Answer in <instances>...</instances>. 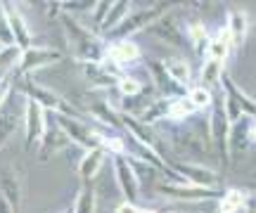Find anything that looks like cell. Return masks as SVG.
Returning a JSON list of instances; mask_svg holds the SVG:
<instances>
[{
  "instance_id": "4fadbf2b",
  "label": "cell",
  "mask_w": 256,
  "mask_h": 213,
  "mask_svg": "<svg viewBox=\"0 0 256 213\" xmlns=\"http://www.w3.org/2000/svg\"><path fill=\"white\" fill-rule=\"evenodd\" d=\"M0 12H2V17L8 19L10 28H12V33H14V43H17L19 50H28V47H34L31 31H28V26H26L24 14L19 12L17 2H0Z\"/></svg>"
},
{
  "instance_id": "d6986e66",
  "label": "cell",
  "mask_w": 256,
  "mask_h": 213,
  "mask_svg": "<svg viewBox=\"0 0 256 213\" xmlns=\"http://www.w3.org/2000/svg\"><path fill=\"white\" fill-rule=\"evenodd\" d=\"M220 93L230 95L235 102L240 104V109L244 111V116H249V119H256V100L252 97L249 93H244L242 88H240L232 78H230L228 74L223 76V81H220Z\"/></svg>"
},
{
  "instance_id": "5b68a950",
  "label": "cell",
  "mask_w": 256,
  "mask_h": 213,
  "mask_svg": "<svg viewBox=\"0 0 256 213\" xmlns=\"http://www.w3.org/2000/svg\"><path fill=\"white\" fill-rule=\"evenodd\" d=\"M62 62V50L50 45H34L28 50H22L17 62V69L12 71V76L17 78H26L38 69H48V66H55Z\"/></svg>"
},
{
  "instance_id": "8d00e7d4",
  "label": "cell",
  "mask_w": 256,
  "mask_h": 213,
  "mask_svg": "<svg viewBox=\"0 0 256 213\" xmlns=\"http://www.w3.org/2000/svg\"><path fill=\"white\" fill-rule=\"evenodd\" d=\"M249 140L256 142V119H252V128H249Z\"/></svg>"
},
{
  "instance_id": "cb8c5ba5",
  "label": "cell",
  "mask_w": 256,
  "mask_h": 213,
  "mask_svg": "<svg viewBox=\"0 0 256 213\" xmlns=\"http://www.w3.org/2000/svg\"><path fill=\"white\" fill-rule=\"evenodd\" d=\"M249 195L240 187H232V190H226L223 195L218 197V213H238L242 209H247Z\"/></svg>"
},
{
  "instance_id": "7a4b0ae2",
  "label": "cell",
  "mask_w": 256,
  "mask_h": 213,
  "mask_svg": "<svg viewBox=\"0 0 256 213\" xmlns=\"http://www.w3.org/2000/svg\"><path fill=\"white\" fill-rule=\"evenodd\" d=\"M19 90L24 93L26 100H34L36 104H40L46 111H55L57 116H72V119H81V114L74 109L72 104L64 100L62 95H57L55 90H50L46 85L36 83L31 76L26 78H19Z\"/></svg>"
},
{
  "instance_id": "30bf717a",
  "label": "cell",
  "mask_w": 256,
  "mask_h": 213,
  "mask_svg": "<svg viewBox=\"0 0 256 213\" xmlns=\"http://www.w3.org/2000/svg\"><path fill=\"white\" fill-rule=\"evenodd\" d=\"M112 168H114L116 187H119L124 202L138 204V197H140V176H138L133 161L128 157H114L112 159Z\"/></svg>"
},
{
  "instance_id": "83f0119b",
  "label": "cell",
  "mask_w": 256,
  "mask_h": 213,
  "mask_svg": "<svg viewBox=\"0 0 256 213\" xmlns=\"http://www.w3.org/2000/svg\"><path fill=\"white\" fill-rule=\"evenodd\" d=\"M192 114H197L194 104L188 100V95H176L168 102V121H188Z\"/></svg>"
},
{
  "instance_id": "d590c367",
  "label": "cell",
  "mask_w": 256,
  "mask_h": 213,
  "mask_svg": "<svg viewBox=\"0 0 256 213\" xmlns=\"http://www.w3.org/2000/svg\"><path fill=\"white\" fill-rule=\"evenodd\" d=\"M0 213H14L12 211V206L5 202V197H0Z\"/></svg>"
},
{
  "instance_id": "ba28073f",
  "label": "cell",
  "mask_w": 256,
  "mask_h": 213,
  "mask_svg": "<svg viewBox=\"0 0 256 213\" xmlns=\"http://www.w3.org/2000/svg\"><path fill=\"white\" fill-rule=\"evenodd\" d=\"M166 7H168L166 2H159V5H152V7H147V9H130V14H128L107 38H110V40H124V38H130L133 33H138V31H147L156 19L164 14Z\"/></svg>"
},
{
  "instance_id": "6da1fadb",
  "label": "cell",
  "mask_w": 256,
  "mask_h": 213,
  "mask_svg": "<svg viewBox=\"0 0 256 213\" xmlns=\"http://www.w3.org/2000/svg\"><path fill=\"white\" fill-rule=\"evenodd\" d=\"M60 21H62L64 36H66V45L81 62H102L107 57V40L90 31V26H83L76 17L64 14V12Z\"/></svg>"
},
{
  "instance_id": "9c48e42d",
  "label": "cell",
  "mask_w": 256,
  "mask_h": 213,
  "mask_svg": "<svg viewBox=\"0 0 256 213\" xmlns=\"http://www.w3.org/2000/svg\"><path fill=\"white\" fill-rule=\"evenodd\" d=\"M171 168L176 171V176L197 187H209V190H218L220 185V173L214 168L197 164V161H171Z\"/></svg>"
},
{
  "instance_id": "8fae6325",
  "label": "cell",
  "mask_w": 256,
  "mask_h": 213,
  "mask_svg": "<svg viewBox=\"0 0 256 213\" xmlns=\"http://www.w3.org/2000/svg\"><path fill=\"white\" fill-rule=\"evenodd\" d=\"M0 197H5V202L12 206L14 213L24 209V176L17 166L0 171Z\"/></svg>"
},
{
  "instance_id": "2e32d148",
  "label": "cell",
  "mask_w": 256,
  "mask_h": 213,
  "mask_svg": "<svg viewBox=\"0 0 256 213\" xmlns=\"http://www.w3.org/2000/svg\"><path fill=\"white\" fill-rule=\"evenodd\" d=\"M88 114L92 116L95 123L107 126L112 133H119L124 128V119H121V111H116L110 102H92L88 104Z\"/></svg>"
},
{
  "instance_id": "ac0fdd59",
  "label": "cell",
  "mask_w": 256,
  "mask_h": 213,
  "mask_svg": "<svg viewBox=\"0 0 256 213\" xmlns=\"http://www.w3.org/2000/svg\"><path fill=\"white\" fill-rule=\"evenodd\" d=\"M232 36H230L228 26H220L209 40V47L204 52V59H214V62H226L232 50Z\"/></svg>"
},
{
  "instance_id": "4dcf8cb0",
  "label": "cell",
  "mask_w": 256,
  "mask_h": 213,
  "mask_svg": "<svg viewBox=\"0 0 256 213\" xmlns=\"http://www.w3.org/2000/svg\"><path fill=\"white\" fill-rule=\"evenodd\" d=\"M98 209V199H95V190H92V183L83 185L76 195V202H74V213H95Z\"/></svg>"
},
{
  "instance_id": "7402d4cb",
  "label": "cell",
  "mask_w": 256,
  "mask_h": 213,
  "mask_svg": "<svg viewBox=\"0 0 256 213\" xmlns=\"http://www.w3.org/2000/svg\"><path fill=\"white\" fill-rule=\"evenodd\" d=\"M130 7H133V5H130L128 0H116V2H112L110 12H107V17H104V21H102V26H100V36H110L112 31L130 14Z\"/></svg>"
},
{
  "instance_id": "44dd1931",
  "label": "cell",
  "mask_w": 256,
  "mask_h": 213,
  "mask_svg": "<svg viewBox=\"0 0 256 213\" xmlns=\"http://www.w3.org/2000/svg\"><path fill=\"white\" fill-rule=\"evenodd\" d=\"M228 31L232 36V45L235 47H242L244 40H247V33L252 24H249V14L244 9H228Z\"/></svg>"
},
{
  "instance_id": "5bb4252c",
  "label": "cell",
  "mask_w": 256,
  "mask_h": 213,
  "mask_svg": "<svg viewBox=\"0 0 256 213\" xmlns=\"http://www.w3.org/2000/svg\"><path fill=\"white\" fill-rule=\"evenodd\" d=\"M104 59H110L114 62L116 66H128V64H136L142 59V52H140V45H138L133 38H124V40H110L107 43V57Z\"/></svg>"
},
{
  "instance_id": "74e56055",
  "label": "cell",
  "mask_w": 256,
  "mask_h": 213,
  "mask_svg": "<svg viewBox=\"0 0 256 213\" xmlns=\"http://www.w3.org/2000/svg\"><path fill=\"white\" fill-rule=\"evenodd\" d=\"M238 213H249V211H247V209H242V211H238Z\"/></svg>"
},
{
  "instance_id": "f546056e",
  "label": "cell",
  "mask_w": 256,
  "mask_h": 213,
  "mask_svg": "<svg viewBox=\"0 0 256 213\" xmlns=\"http://www.w3.org/2000/svg\"><path fill=\"white\" fill-rule=\"evenodd\" d=\"M185 95H188V100L194 104L197 111H211V107H214V90H209V88H204V85H200V83L192 85Z\"/></svg>"
},
{
  "instance_id": "3957f363",
  "label": "cell",
  "mask_w": 256,
  "mask_h": 213,
  "mask_svg": "<svg viewBox=\"0 0 256 213\" xmlns=\"http://www.w3.org/2000/svg\"><path fill=\"white\" fill-rule=\"evenodd\" d=\"M156 195H162L168 202H183V204H204L211 199H218L223 192L209 190V187H197L190 183H174V180H159L156 183Z\"/></svg>"
},
{
  "instance_id": "52a82bcc",
  "label": "cell",
  "mask_w": 256,
  "mask_h": 213,
  "mask_svg": "<svg viewBox=\"0 0 256 213\" xmlns=\"http://www.w3.org/2000/svg\"><path fill=\"white\" fill-rule=\"evenodd\" d=\"M22 119H24V149L34 152L38 145H43V138L48 133V111L34 100L24 97Z\"/></svg>"
},
{
  "instance_id": "9a60e30c",
  "label": "cell",
  "mask_w": 256,
  "mask_h": 213,
  "mask_svg": "<svg viewBox=\"0 0 256 213\" xmlns=\"http://www.w3.org/2000/svg\"><path fill=\"white\" fill-rule=\"evenodd\" d=\"M83 78L92 85V88H116L119 85V76L104 69L102 62H81Z\"/></svg>"
},
{
  "instance_id": "7c38bea8",
  "label": "cell",
  "mask_w": 256,
  "mask_h": 213,
  "mask_svg": "<svg viewBox=\"0 0 256 213\" xmlns=\"http://www.w3.org/2000/svg\"><path fill=\"white\" fill-rule=\"evenodd\" d=\"M156 40H162L164 45L168 47H178L183 43V36H180V31H185V26H180V21H178V14H176V9H166L162 17L156 19L152 26L147 28Z\"/></svg>"
},
{
  "instance_id": "4316f807",
  "label": "cell",
  "mask_w": 256,
  "mask_h": 213,
  "mask_svg": "<svg viewBox=\"0 0 256 213\" xmlns=\"http://www.w3.org/2000/svg\"><path fill=\"white\" fill-rule=\"evenodd\" d=\"M69 142H72V140L66 138V133H64L60 126L50 128L46 133V138H43V145H40V159H48V157H52V154H57V152H60L64 145H69Z\"/></svg>"
},
{
  "instance_id": "1f68e13d",
  "label": "cell",
  "mask_w": 256,
  "mask_h": 213,
  "mask_svg": "<svg viewBox=\"0 0 256 213\" xmlns=\"http://www.w3.org/2000/svg\"><path fill=\"white\" fill-rule=\"evenodd\" d=\"M116 90H119V95L124 100H130V97H140V95L145 93V83L133 78V76H121Z\"/></svg>"
},
{
  "instance_id": "d4e9b609",
  "label": "cell",
  "mask_w": 256,
  "mask_h": 213,
  "mask_svg": "<svg viewBox=\"0 0 256 213\" xmlns=\"http://www.w3.org/2000/svg\"><path fill=\"white\" fill-rule=\"evenodd\" d=\"M185 36H188V40L192 43V47L197 50V52H206V47H209V40H211V33L209 28L202 24L200 19H190L188 24H185Z\"/></svg>"
},
{
  "instance_id": "277c9868",
  "label": "cell",
  "mask_w": 256,
  "mask_h": 213,
  "mask_svg": "<svg viewBox=\"0 0 256 213\" xmlns=\"http://www.w3.org/2000/svg\"><path fill=\"white\" fill-rule=\"evenodd\" d=\"M230 121L226 116V109H223V100L214 102L209 111V135L211 142H214V149H216V157L220 159L223 166L230 164V154H232V147H230Z\"/></svg>"
},
{
  "instance_id": "e0dca14e",
  "label": "cell",
  "mask_w": 256,
  "mask_h": 213,
  "mask_svg": "<svg viewBox=\"0 0 256 213\" xmlns=\"http://www.w3.org/2000/svg\"><path fill=\"white\" fill-rule=\"evenodd\" d=\"M164 69L166 74L171 76V81H174L180 90H190L192 88V66L188 59H183V57H168V59H164Z\"/></svg>"
},
{
  "instance_id": "d6a6232c",
  "label": "cell",
  "mask_w": 256,
  "mask_h": 213,
  "mask_svg": "<svg viewBox=\"0 0 256 213\" xmlns=\"http://www.w3.org/2000/svg\"><path fill=\"white\" fill-rule=\"evenodd\" d=\"M95 7H98V2H92V0H83V2H78V0H64L62 2V12L64 14H72V17H76V14H86V12H95Z\"/></svg>"
},
{
  "instance_id": "484cf974",
  "label": "cell",
  "mask_w": 256,
  "mask_h": 213,
  "mask_svg": "<svg viewBox=\"0 0 256 213\" xmlns=\"http://www.w3.org/2000/svg\"><path fill=\"white\" fill-rule=\"evenodd\" d=\"M19 126V114L10 109V100L0 107V149L10 142V138L14 135V130Z\"/></svg>"
},
{
  "instance_id": "836d02e7",
  "label": "cell",
  "mask_w": 256,
  "mask_h": 213,
  "mask_svg": "<svg viewBox=\"0 0 256 213\" xmlns=\"http://www.w3.org/2000/svg\"><path fill=\"white\" fill-rule=\"evenodd\" d=\"M0 47H2V50H5V47H17L14 33H12V28H10L8 19L2 17V12H0Z\"/></svg>"
},
{
  "instance_id": "e575fe53",
  "label": "cell",
  "mask_w": 256,
  "mask_h": 213,
  "mask_svg": "<svg viewBox=\"0 0 256 213\" xmlns=\"http://www.w3.org/2000/svg\"><path fill=\"white\" fill-rule=\"evenodd\" d=\"M142 209L138 204H130V202H121L119 206H116V213H140Z\"/></svg>"
},
{
  "instance_id": "8992f818",
  "label": "cell",
  "mask_w": 256,
  "mask_h": 213,
  "mask_svg": "<svg viewBox=\"0 0 256 213\" xmlns=\"http://www.w3.org/2000/svg\"><path fill=\"white\" fill-rule=\"evenodd\" d=\"M57 126L66 133V138L72 140L74 145H78L83 152L88 149H98L102 147V140H104V130L95 128L92 123H86L83 119H72V116H57Z\"/></svg>"
},
{
  "instance_id": "ffe728a7",
  "label": "cell",
  "mask_w": 256,
  "mask_h": 213,
  "mask_svg": "<svg viewBox=\"0 0 256 213\" xmlns=\"http://www.w3.org/2000/svg\"><path fill=\"white\" fill-rule=\"evenodd\" d=\"M104 159H107V152H104L102 147L83 152L81 161H78V176H81V180L86 183V185H88V183H92V178L100 173Z\"/></svg>"
},
{
  "instance_id": "603a6c76",
  "label": "cell",
  "mask_w": 256,
  "mask_h": 213,
  "mask_svg": "<svg viewBox=\"0 0 256 213\" xmlns=\"http://www.w3.org/2000/svg\"><path fill=\"white\" fill-rule=\"evenodd\" d=\"M226 76V62H214V59H204V64L200 69V85L204 88H220V81Z\"/></svg>"
},
{
  "instance_id": "f1b7e54d",
  "label": "cell",
  "mask_w": 256,
  "mask_h": 213,
  "mask_svg": "<svg viewBox=\"0 0 256 213\" xmlns=\"http://www.w3.org/2000/svg\"><path fill=\"white\" fill-rule=\"evenodd\" d=\"M249 128H252V119L244 116L242 121H238L232 128H230V147L242 152V149H247L252 145V140H249Z\"/></svg>"
}]
</instances>
